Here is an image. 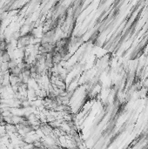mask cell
I'll return each mask as SVG.
<instances>
[]
</instances>
